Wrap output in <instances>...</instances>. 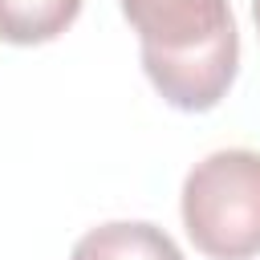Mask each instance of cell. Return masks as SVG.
Instances as JSON below:
<instances>
[{"instance_id":"obj_1","label":"cell","mask_w":260,"mask_h":260,"mask_svg":"<svg viewBox=\"0 0 260 260\" xmlns=\"http://www.w3.org/2000/svg\"><path fill=\"white\" fill-rule=\"evenodd\" d=\"M138 32L150 85L183 114L215 110L240 69V32L228 0H122Z\"/></svg>"},{"instance_id":"obj_2","label":"cell","mask_w":260,"mask_h":260,"mask_svg":"<svg viewBox=\"0 0 260 260\" xmlns=\"http://www.w3.org/2000/svg\"><path fill=\"white\" fill-rule=\"evenodd\" d=\"M179 211L207 260L260 256V150L228 146L199 158L183 179Z\"/></svg>"},{"instance_id":"obj_3","label":"cell","mask_w":260,"mask_h":260,"mask_svg":"<svg viewBox=\"0 0 260 260\" xmlns=\"http://www.w3.org/2000/svg\"><path fill=\"white\" fill-rule=\"evenodd\" d=\"M69 260H187V256L158 223L110 219V223L89 228L73 244Z\"/></svg>"},{"instance_id":"obj_4","label":"cell","mask_w":260,"mask_h":260,"mask_svg":"<svg viewBox=\"0 0 260 260\" xmlns=\"http://www.w3.org/2000/svg\"><path fill=\"white\" fill-rule=\"evenodd\" d=\"M81 12V0H0V41L49 45Z\"/></svg>"},{"instance_id":"obj_5","label":"cell","mask_w":260,"mask_h":260,"mask_svg":"<svg viewBox=\"0 0 260 260\" xmlns=\"http://www.w3.org/2000/svg\"><path fill=\"white\" fill-rule=\"evenodd\" d=\"M252 20H256V28H260V0H252Z\"/></svg>"}]
</instances>
